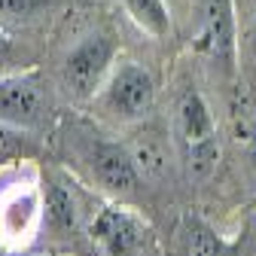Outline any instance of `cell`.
<instances>
[{"mask_svg":"<svg viewBox=\"0 0 256 256\" xmlns=\"http://www.w3.org/2000/svg\"><path fill=\"white\" fill-rule=\"evenodd\" d=\"M177 138H180L189 171L196 177H208L216 168L220 140H216V125H214L210 107L196 88L183 92V98L177 104Z\"/></svg>","mask_w":256,"mask_h":256,"instance_id":"1","label":"cell"},{"mask_svg":"<svg viewBox=\"0 0 256 256\" xmlns=\"http://www.w3.org/2000/svg\"><path fill=\"white\" fill-rule=\"evenodd\" d=\"M43 220L46 204L37 183L18 180L0 192V244L6 250H24L37 238Z\"/></svg>","mask_w":256,"mask_h":256,"instance_id":"2","label":"cell"},{"mask_svg":"<svg viewBox=\"0 0 256 256\" xmlns=\"http://www.w3.org/2000/svg\"><path fill=\"white\" fill-rule=\"evenodd\" d=\"M113 55H116V46L110 37L104 34H88L82 37L68 61H64V82H68V88L76 94V98H88V94H94L101 88L110 64H113Z\"/></svg>","mask_w":256,"mask_h":256,"instance_id":"3","label":"cell"},{"mask_svg":"<svg viewBox=\"0 0 256 256\" xmlns=\"http://www.w3.org/2000/svg\"><path fill=\"white\" fill-rule=\"evenodd\" d=\"M198 6H202L198 49L229 70L235 64V49H238V28H235L232 0H198Z\"/></svg>","mask_w":256,"mask_h":256,"instance_id":"4","label":"cell"},{"mask_svg":"<svg viewBox=\"0 0 256 256\" xmlns=\"http://www.w3.org/2000/svg\"><path fill=\"white\" fill-rule=\"evenodd\" d=\"M152 101H156V82L146 68L134 61L116 68V74L107 82V107L119 119H140L152 107Z\"/></svg>","mask_w":256,"mask_h":256,"instance_id":"5","label":"cell"},{"mask_svg":"<svg viewBox=\"0 0 256 256\" xmlns=\"http://www.w3.org/2000/svg\"><path fill=\"white\" fill-rule=\"evenodd\" d=\"M88 232L107 256H132L144 241L140 220L122 204H104L92 216Z\"/></svg>","mask_w":256,"mask_h":256,"instance_id":"6","label":"cell"},{"mask_svg":"<svg viewBox=\"0 0 256 256\" xmlns=\"http://www.w3.org/2000/svg\"><path fill=\"white\" fill-rule=\"evenodd\" d=\"M88 168L94 174L107 192H116V196H125L138 186V165H134V156L128 152L125 146L113 144V140H101L94 138L88 144Z\"/></svg>","mask_w":256,"mask_h":256,"instance_id":"7","label":"cell"},{"mask_svg":"<svg viewBox=\"0 0 256 256\" xmlns=\"http://www.w3.org/2000/svg\"><path fill=\"white\" fill-rule=\"evenodd\" d=\"M46 113L43 92L30 76H0V119L12 125H37Z\"/></svg>","mask_w":256,"mask_h":256,"instance_id":"8","label":"cell"},{"mask_svg":"<svg viewBox=\"0 0 256 256\" xmlns=\"http://www.w3.org/2000/svg\"><path fill=\"white\" fill-rule=\"evenodd\" d=\"M43 204H46V222L55 232H70L76 226V198L61 180H49L46 183Z\"/></svg>","mask_w":256,"mask_h":256,"instance_id":"9","label":"cell"},{"mask_svg":"<svg viewBox=\"0 0 256 256\" xmlns=\"http://www.w3.org/2000/svg\"><path fill=\"white\" fill-rule=\"evenodd\" d=\"M125 12L132 16V22L146 30L152 37H165L171 30V12L165 6V0H122Z\"/></svg>","mask_w":256,"mask_h":256,"instance_id":"10","label":"cell"},{"mask_svg":"<svg viewBox=\"0 0 256 256\" xmlns=\"http://www.w3.org/2000/svg\"><path fill=\"white\" fill-rule=\"evenodd\" d=\"M186 256H226V253H222V241L216 238V232L204 226L202 220H196L186 235Z\"/></svg>","mask_w":256,"mask_h":256,"instance_id":"11","label":"cell"},{"mask_svg":"<svg viewBox=\"0 0 256 256\" xmlns=\"http://www.w3.org/2000/svg\"><path fill=\"white\" fill-rule=\"evenodd\" d=\"M49 6V0H0V18H34Z\"/></svg>","mask_w":256,"mask_h":256,"instance_id":"12","label":"cell"},{"mask_svg":"<svg viewBox=\"0 0 256 256\" xmlns=\"http://www.w3.org/2000/svg\"><path fill=\"white\" fill-rule=\"evenodd\" d=\"M16 58V43L10 40V34L4 28H0V68H6V64H12Z\"/></svg>","mask_w":256,"mask_h":256,"instance_id":"13","label":"cell"},{"mask_svg":"<svg viewBox=\"0 0 256 256\" xmlns=\"http://www.w3.org/2000/svg\"><path fill=\"white\" fill-rule=\"evenodd\" d=\"M241 138L247 140V156H250V162L256 165V128L253 125H241Z\"/></svg>","mask_w":256,"mask_h":256,"instance_id":"14","label":"cell"},{"mask_svg":"<svg viewBox=\"0 0 256 256\" xmlns=\"http://www.w3.org/2000/svg\"><path fill=\"white\" fill-rule=\"evenodd\" d=\"M250 52H253V61H256V16H253V24H250Z\"/></svg>","mask_w":256,"mask_h":256,"instance_id":"15","label":"cell"}]
</instances>
